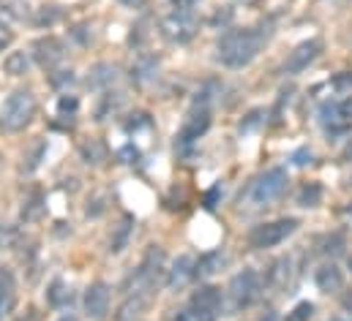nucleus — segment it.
I'll use <instances>...</instances> for the list:
<instances>
[{"label": "nucleus", "mask_w": 352, "mask_h": 321, "mask_svg": "<svg viewBox=\"0 0 352 321\" xmlns=\"http://www.w3.org/2000/svg\"><path fill=\"white\" fill-rule=\"evenodd\" d=\"M265 38L263 30H227L216 44V58L227 69H243L260 55Z\"/></svg>", "instance_id": "nucleus-1"}, {"label": "nucleus", "mask_w": 352, "mask_h": 321, "mask_svg": "<svg viewBox=\"0 0 352 321\" xmlns=\"http://www.w3.org/2000/svg\"><path fill=\"white\" fill-rule=\"evenodd\" d=\"M33 115H36V95L30 90H14L0 106V131L19 134L30 126Z\"/></svg>", "instance_id": "nucleus-2"}, {"label": "nucleus", "mask_w": 352, "mask_h": 321, "mask_svg": "<svg viewBox=\"0 0 352 321\" xmlns=\"http://www.w3.org/2000/svg\"><path fill=\"white\" fill-rule=\"evenodd\" d=\"M287 185H289V177H287V169H281V166H276V169H267L265 174H260L254 182H252V188H249V202L254 204V207H267V204H273L276 199H281V193L287 191Z\"/></svg>", "instance_id": "nucleus-3"}, {"label": "nucleus", "mask_w": 352, "mask_h": 321, "mask_svg": "<svg viewBox=\"0 0 352 321\" xmlns=\"http://www.w3.org/2000/svg\"><path fill=\"white\" fill-rule=\"evenodd\" d=\"M300 221L298 218H278V221H270V224H260L249 232V245L257 248V250H265V248H276L287 237H292L298 232Z\"/></svg>", "instance_id": "nucleus-4"}, {"label": "nucleus", "mask_w": 352, "mask_h": 321, "mask_svg": "<svg viewBox=\"0 0 352 321\" xmlns=\"http://www.w3.org/2000/svg\"><path fill=\"white\" fill-rule=\"evenodd\" d=\"M199 30V19L194 16V11H173L170 16L162 19V36L170 44H188Z\"/></svg>", "instance_id": "nucleus-5"}, {"label": "nucleus", "mask_w": 352, "mask_h": 321, "mask_svg": "<svg viewBox=\"0 0 352 321\" xmlns=\"http://www.w3.org/2000/svg\"><path fill=\"white\" fill-rule=\"evenodd\" d=\"M191 316L194 321H219L221 316V308H224V300H221V289L219 286H199L194 294H191Z\"/></svg>", "instance_id": "nucleus-6"}, {"label": "nucleus", "mask_w": 352, "mask_h": 321, "mask_svg": "<svg viewBox=\"0 0 352 321\" xmlns=\"http://www.w3.org/2000/svg\"><path fill=\"white\" fill-rule=\"evenodd\" d=\"M260 272L257 270H243L238 272L232 281H230V300H232V308L241 311V308H249L257 294H260Z\"/></svg>", "instance_id": "nucleus-7"}, {"label": "nucleus", "mask_w": 352, "mask_h": 321, "mask_svg": "<svg viewBox=\"0 0 352 321\" xmlns=\"http://www.w3.org/2000/svg\"><path fill=\"white\" fill-rule=\"evenodd\" d=\"M210 120H213V115H210V106L205 104V101H199L197 98V104L191 106V112L186 115V120H183V128H180V134H177V145H191V142H197L208 128H210Z\"/></svg>", "instance_id": "nucleus-8"}, {"label": "nucleus", "mask_w": 352, "mask_h": 321, "mask_svg": "<svg viewBox=\"0 0 352 321\" xmlns=\"http://www.w3.org/2000/svg\"><path fill=\"white\" fill-rule=\"evenodd\" d=\"M320 55H322V41H320V38L303 41V44H298V47L289 52V58L284 60L281 71H284V74H289V77L303 74V71H306V69H309Z\"/></svg>", "instance_id": "nucleus-9"}, {"label": "nucleus", "mask_w": 352, "mask_h": 321, "mask_svg": "<svg viewBox=\"0 0 352 321\" xmlns=\"http://www.w3.org/2000/svg\"><path fill=\"white\" fill-rule=\"evenodd\" d=\"M33 58H36V63L41 69H55L66 58V44L60 38H55V36H44V38H38L33 44Z\"/></svg>", "instance_id": "nucleus-10"}, {"label": "nucleus", "mask_w": 352, "mask_h": 321, "mask_svg": "<svg viewBox=\"0 0 352 321\" xmlns=\"http://www.w3.org/2000/svg\"><path fill=\"white\" fill-rule=\"evenodd\" d=\"M320 123L328 131V136H342L350 131V117L342 109V101H325L320 106Z\"/></svg>", "instance_id": "nucleus-11"}, {"label": "nucleus", "mask_w": 352, "mask_h": 321, "mask_svg": "<svg viewBox=\"0 0 352 321\" xmlns=\"http://www.w3.org/2000/svg\"><path fill=\"white\" fill-rule=\"evenodd\" d=\"M153 294H156L153 289H131V292L126 294L123 305L118 308V321H137L145 313V308L151 305Z\"/></svg>", "instance_id": "nucleus-12"}, {"label": "nucleus", "mask_w": 352, "mask_h": 321, "mask_svg": "<svg viewBox=\"0 0 352 321\" xmlns=\"http://www.w3.org/2000/svg\"><path fill=\"white\" fill-rule=\"evenodd\" d=\"M85 313L96 321L107 319V313H109V286L107 283L98 281V283L88 286V292H85Z\"/></svg>", "instance_id": "nucleus-13"}, {"label": "nucleus", "mask_w": 352, "mask_h": 321, "mask_svg": "<svg viewBox=\"0 0 352 321\" xmlns=\"http://www.w3.org/2000/svg\"><path fill=\"white\" fill-rule=\"evenodd\" d=\"M314 283H317L320 292L333 294V292H339V289L344 286V275H342V270H339L336 264H322V267L314 272Z\"/></svg>", "instance_id": "nucleus-14"}, {"label": "nucleus", "mask_w": 352, "mask_h": 321, "mask_svg": "<svg viewBox=\"0 0 352 321\" xmlns=\"http://www.w3.org/2000/svg\"><path fill=\"white\" fill-rule=\"evenodd\" d=\"M191 278H197V261L191 256H180L173 264V270H170L167 283H170V289H183Z\"/></svg>", "instance_id": "nucleus-15"}, {"label": "nucleus", "mask_w": 352, "mask_h": 321, "mask_svg": "<svg viewBox=\"0 0 352 321\" xmlns=\"http://www.w3.org/2000/svg\"><path fill=\"white\" fill-rule=\"evenodd\" d=\"M3 71H6L8 77H25V74L30 71V55H28L25 49L11 52V55L3 60Z\"/></svg>", "instance_id": "nucleus-16"}, {"label": "nucleus", "mask_w": 352, "mask_h": 321, "mask_svg": "<svg viewBox=\"0 0 352 321\" xmlns=\"http://www.w3.org/2000/svg\"><path fill=\"white\" fill-rule=\"evenodd\" d=\"M28 16V0H0V22H22Z\"/></svg>", "instance_id": "nucleus-17"}, {"label": "nucleus", "mask_w": 352, "mask_h": 321, "mask_svg": "<svg viewBox=\"0 0 352 321\" xmlns=\"http://www.w3.org/2000/svg\"><path fill=\"white\" fill-rule=\"evenodd\" d=\"M115 77H118L115 66H109V63H98V66L90 71L88 87H93V90H104L107 84H112V82H115Z\"/></svg>", "instance_id": "nucleus-18"}, {"label": "nucleus", "mask_w": 352, "mask_h": 321, "mask_svg": "<svg viewBox=\"0 0 352 321\" xmlns=\"http://www.w3.org/2000/svg\"><path fill=\"white\" fill-rule=\"evenodd\" d=\"M289 270H292V261H289V259H278V261L270 267V272H267V281H270V286H276V289H284V286L289 283Z\"/></svg>", "instance_id": "nucleus-19"}, {"label": "nucleus", "mask_w": 352, "mask_h": 321, "mask_svg": "<svg viewBox=\"0 0 352 321\" xmlns=\"http://www.w3.org/2000/svg\"><path fill=\"white\" fill-rule=\"evenodd\" d=\"M47 302H50L52 308H63L66 302H72V292L66 289V283H63L60 278H55V281L50 283V289H47Z\"/></svg>", "instance_id": "nucleus-20"}, {"label": "nucleus", "mask_w": 352, "mask_h": 321, "mask_svg": "<svg viewBox=\"0 0 352 321\" xmlns=\"http://www.w3.org/2000/svg\"><path fill=\"white\" fill-rule=\"evenodd\" d=\"M320 202H322V185L320 182H309V185L300 188V193H298L300 207H317Z\"/></svg>", "instance_id": "nucleus-21"}, {"label": "nucleus", "mask_w": 352, "mask_h": 321, "mask_svg": "<svg viewBox=\"0 0 352 321\" xmlns=\"http://www.w3.org/2000/svg\"><path fill=\"white\" fill-rule=\"evenodd\" d=\"M221 264H224V256H221L219 250H216V253H205V256L197 261V275H199V278L213 275V272L221 270Z\"/></svg>", "instance_id": "nucleus-22"}, {"label": "nucleus", "mask_w": 352, "mask_h": 321, "mask_svg": "<svg viewBox=\"0 0 352 321\" xmlns=\"http://www.w3.org/2000/svg\"><path fill=\"white\" fill-rule=\"evenodd\" d=\"M19 242H22V232L16 226L0 224V250H14Z\"/></svg>", "instance_id": "nucleus-23"}, {"label": "nucleus", "mask_w": 352, "mask_h": 321, "mask_svg": "<svg viewBox=\"0 0 352 321\" xmlns=\"http://www.w3.org/2000/svg\"><path fill=\"white\" fill-rule=\"evenodd\" d=\"M82 158H85V163H101L107 158V150L101 142H90V145H82Z\"/></svg>", "instance_id": "nucleus-24"}, {"label": "nucleus", "mask_w": 352, "mask_h": 321, "mask_svg": "<svg viewBox=\"0 0 352 321\" xmlns=\"http://www.w3.org/2000/svg\"><path fill=\"white\" fill-rule=\"evenodd\" d=\"M129 232H131V218H126V221H123V226L118 229V237L109 242V250H112V253H120V250L126 248V242H129Z\"/></svg>", "instance_id": "nucleus-25"}, {"label": "nucleus", "mask_w": 352, "mask_h": 321, "mask_svg": "<svg viewBox=\"0 0 352 321\" xmlns=\"http://www.w3.org/2000/svg\"><path fill=\"white\" fill-rule=\"evenodd\" d=\"M55 19H60V11H58V5H44V8H38V14H36V25H52Z\"/></svg>", "instance_id": "nucleus-26"}, {"label": "nucleus", "mask_w": 352, "mask_h": 321, "mask_svg": "<svg viewBox=\"0 0 352 321\" xmlns=\"http://www.w3.org/2000/svg\"><path fill=\"white\" fill-rule=\"evenodd\" d=\"M131 71L137 74V80H148V77L156 74V60H153V58H142Z\"/></svg>", "instance_id": "nucleus-27"}, {"label": "nucleus", "mask_w": 352, "mask_h": 321, "mask_svg": "<svg viewBox=\"0 0 352 321\" xmlns=\"http://www.w3.org/2000/svg\"><path fill=\"white\" fill-rule=\"evenodd\" d=\"M311 313H314V305H311V302H298V305L292 308V313L287 316V321H309Z\"/></svg>", "instance_id": "nucleus-28"}, {"label": "nucleus", "mask_w": 352, "mask_h": 321, "mask_svg": "<svg viewBox=\"0 0 352 321\" xmlns=\"http://www.w3.org/2000/svg\"><path fill=\"white\" fill-rule=\"evenodd\" d=\"M77 106H80V101H77L74 95H60V101H58V112H60V115L77 112Z\"/></svg>", "instance_id": "nucleus-29"}, {"label": "nucleus", "mask_w": 352, "mask_h": 321, "mask_svg": "<svg viewBox=\"0 0 352 321\" xmlns=\"http://www.w3.org/2000/svg\"><path fill=\"white\" fill-rule=\"evenodd\" d=\"M14 292V275L8 267H0V294H8Z\"/></svg>", "instance_id": "nucleus-30"}, {"label": "nucleus", "mask_w": 352, "mask_h": 321, "mask_svg": "<svg viewBox=\"0 0 352 321\" xmlns=\"http://www.w3.org/2000/svg\"><path fill=\"white\" fill-rule=\"evenodd\" d=\"M333 90H339V93H344V90H352V74L350 71H342V74H336L333 77Z\"/></svg>", "instance_id": "nucleus-31"}, {"label": "nucleus", "mask_w": 352, "mask_h": 321, "mask_svg": "<svg viewBox=\"0 0 352 321\" xmlns=\"http://www.w3.org/2000/svg\"><path fill=\"white\" fill-rule=\"evenodd\" d=\"M11 41H14V30H11L6 22H0V52H3V49H8V47H11Z\"/></svg>", "instance_id": "nucleus-32"}, {"label": "nucleus", "mask_w": 352, "mask_h": 321, "mask_svg": "<svg viewBox=\"0 0 352 321\" xmlns=\"http://www.w3.org/2000/svg\"><path fill=\"white\" fill-rule=\"evenodd\" d=\"M219 199H221V185H216V188H210V191L205 193V207H208V210H213Z\"/></svg>", "instance_id": "nucleus-33"}, {"label": "nucleus", "mask_w": 352, "mask_h": 321, "mask_svg": "<svg viewBox=\"0 0 352 321\" xmlns=\"http://www.w3.org/2000/svg\"><path fill=\"white\" fill-rule=\"evenodd\" d=\"M292 160L298 163V166H306V163H311V150H306V147H300L295 156H292Z\"/></svg>", "instance_id": "nucleus-34"}, {"label": "nucleus", "mask_w": 352, "mask_h": 321, "mask_svg": "<svg viewBox=\"0 0 352 321\" xmlns=\"http://www.w3.org/2000/svg\"><path fill=\"white\" fill-rule=\"evenodd\" d=\"M260 117H263V112H260V109H254V112L249 115V123H246V126H241V131H252V128L260 123Z\"/></svg>", "instance_id": "nucleus-35"}, {"label": "nucleus", "mask_w": 352, "mask_h": 321, "mask_svg": "<svg viewBox=\"0 0 352 321\" xmlns=\"http://www.w3.org/2000/svg\"><path fill=\"white\" fill-rule=\"evenodd\" d=\"M170 3L175 5L177 11H188V8H191V5H197L199 0H170Z\"/></svg>", "instance_id": "nucleus-36"}, {"label": "nucleus", "mask_w": 352, "mask_h": 321, "mask_svg": "<svg viewBox=\"0 0 352 321\" xmlns=\"http://www.w3.org/2000/svg\"><path fill=\"white\" fill-rule=\"evenodd\" d=\"M118 158H120L123 163H126V158H137V150H134V147L129 145V147H123V150L118 153Z\"/></svg>", "instance_id": "nucleus-37"}, {"label": "nucleus", "mask_w": 352, "mask_h": 321, "mask_svg": "<svg viewBox=\"0 0 352 321\" xmlns=\"http://www.w3.org/2000/svg\"><path fill=\"white\" fill-rule=\"evenodd\" d=\"M120 3H123L126 8H145L148 0H120Z\"/></svg>", "instance_id": "nucleus-38"}, {"label": "nucleus", "mask_w": 352, "mask_h": 321, "mask_svg": "<svg viewBox=\"0 0 352 321\" xmlns=\"http://www.w3.org/2000/svg\"><path fill=\"white\" fill-rule=\"evenodd\" d=\"M342 109H344L347 117H352V98H344V101H342Z\"/></svg>", "instance_id": "nucleus-39"}, {"label": "nucleus", "mask_w": 352, "mask_h": 321, "mask_svg": "<svg viewBox=\"0 0 352 321\" xmlns=\"http://www.w3.org/2000/svg\"><path fill=\"white\" fill-rule=\"evenodd\" d=\"M175 321H194V316H191V313H177Z\"/></svg>", "instance_id": "nucleus-40"}, {"label": "nucleus", "mask_w": 352, "mask_h": 321, "mask_svg": "<svg viewBox=\"0 0 352 321\" xmlns=\"http://www.w3.org/2000/svg\"><path fill=\"white\" fill-rule=\"evenodd\" d=\"M60 321H77V316H72V313H66V316H60Z\"/></svg>", "instance_id": "nucleus-41"}, {"label": "nucleus", "mask_w": 352, "mask_h": 321, "mask_svg": "<svg viewBox=\"0 0 352 321\" xmlns=\"http://www.w3.org/2000/svg\"><path fill=\"white\" fill-rule=\"evenodd\" d=\"M344 213H347V215H352V202L347 204V210H344Z\"/></svg>", "instance_id": "nucleus-42"}, {"label": "nucleus", "mask_w": 352, "mask_h": 321, "mask_svg": "<svg viewBox=\"0 0 352 321\" xmlns=\"http://www.w3.org/2000/svg\"><path fill=\"white\" fill-rule=\"evenodd\" d=\"M350 270H352V259H350Z\"/></svg>", "instance_id": "nucleus-43"}]
</instances>
